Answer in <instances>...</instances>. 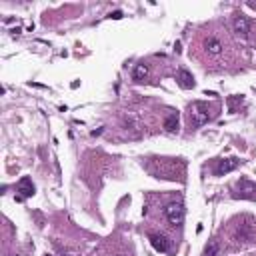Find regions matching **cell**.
Segmentation results:
<instances>
[{
    "instance_id": "6da1fadb",
    "label": "cell",
    "mask_w": 256,
    "mask_h": 256,
    "mask_svg": "<svg viewBox=\"0 0 256 256\" xmlns=\"http://www.w3.org/2000/svg\"><path fill=\"white\" fill-rule=\"evenodd\" d=\"M188 118H190V124L192 126H204L210 120L208 106L204 102H192L190 108H188Z\"/></svg>"
},
{
    "instance_id": "7a4b0ae2",
    "label": "cell",
    "mask_w": 256,
    "mask_h": 256,
    "mask_svg": "<svg viewBox=\"0 0 256 256\" xmlns=\"http://www.w3.org/2000/svg\"><path fill=\"white\" fill-rule=\"evenodd\" d=\"M166 220L172 224V226H180L182 220H184V206L182 202H172L166 206Z\"/></svg>"
},
{
    "instance_id": "3957f363",
    "label": "cell",
    "mask_w": 256,
    "mask_h": 256,
    "mask_svg": "<svg viewBox=\"0 0 256 256\" xmlns=\"http://www.w3.org/2000/svg\"><path fill=\"white\" fill-rule=\"evenodd\" d=\"M150 244L156 252H168L170 248V240L164 234H150Z\"/></svg>"
},
{
    "instance_id": "277c9868",
    "label": "cell",
    "mask_w": 256,
    "mask_h": 256,
    "mask_svg": "<svg viewBox=\"0 0 256 256\" xmlns=\"http://www.w3.org/2000/svg\"><path fill=\"white\" fill-rule=\"evenodd\" d=\"M16 190L20 192V198H28V196H32L34 194V184H32V180L30 178H20V182L16 184Z\"/></svg>"
},
{
    "instance_id": "5b68a950",
    "label": "cell",
    "mask_w": 256,
    "mask_h": 256,
    "mask_svg": "<svg viewBox=\"0 0 256 256\" xmlns=\"http://www.w3.org/2000/svg\"><path fill=\"white\" fill-rule=\"evenodd\" d=\"M204 46H206V52L210 54V56H218L222 50H224V46H222V42L216 38V36H210V38H206V42H204Z\"/></svg>"
},
{
    "instance_id": "8992f818",
    "label": "cell",
    "mask_w": 256,
    "mask_h": 256,
    "mask_svg": "<svg viewBox=\"0 0 256 256\" xmlns=\"http://www.w3.org/2000/svg\"><path fill=\"white\" fill-rule=\"evenodd\" d=\"M236 190H238L240 196H244V198H252L254 192H256V184H252V182H248V180H242V182L236 184Z\"/></svg>"
},
{
    "instance_id": "52a82bcc",
    "label": "cell",
    "mask_w": 256,
    "mask_h": 256,
    "mask_svg": "<svg viewBox=\"0 0 256 256\" xmlns=\"http://www.w3.org/2000/svg\"><path fill=\"white\" fill-rule=\"evenodd\" d=\"M234 30L240 34V36H248V30H250V22H248V18L246 16H236L234 18Z\"/></svg>"
},
{
    "instance_id": "ba28073f",
    "label": "cell",
    "mask_w": 256,
    "mask_h": 256,
    "mask_svg": "<svg viewBox=\"0 0 256 256\" xmlns=\"http://www.w3.org/2000/svg\"><path fill=\"white\" fill-rule=\"evenodd\" d=\"M238 158H226V160H220V164L216 166V174H226V172H232L236 166H238Z\"/></svg>"
},
{
    "instance_id": "9c48e42d",
    "label": "cell",
    "mask_w": 256,
    "mask_h": 256,
    "mask_svg": "<svg viewBox=\"0 0 256 256\" xmlns=\"http://www.w3.org/2000/svg\"><path fill=\"white\" fill-rule=\"evenodd\" d=\"M148 64L146 62H140V64H136V68H134V72H132V78L136 80V82H142V80H146V76H148Z\"/></svg>"
},
{
    "instance_id": "30bf717a",
    "label": "cell",
    "mask_w": 256,
    "mask_h": 256,
    "mask_svg": "<svg viewBox=\"0 0 256 256\" xmlns=\"http://www.w3.org/2000/svg\"><path fill=\"white\" fill-rule=\"evenodd\" d=\"M178 82H180V86L182 88H192L194 86V78H192V74L188 72V70H178Z\"/></svg>"
},
{
    "instance_id": "8fae6325",
    "label": "cell",
    "mask_w": 256,
    "mask_h": 256,
    "mask_svg": "<svg viewBox=\"0 0 256 256\" xmlns=\"http://www.w3.org/2000/svg\"><path fill=\"white\" fill-rule=\"evenodd\" d=\"M218 254H220V244L216 240L208 242L206 248H204V252H202V256H218Z\"/></svg>"
},
{
    "instance_id": "7c38bea8",
    "label": "cell",
    "mask_w": 256,
    "mask_h": 256,
    "mask_svg": "<svg viewBox=\"0 0 256 256\" xmlns=\"http://www.w3.org/2000/svg\"><path fill=\"white\" fill-rule=\"evenodd\" d=\"M164 128L168 130V132H174L176 128H178V114H168V118L164 120Z\"/></svg>"
},
{
    "instance_id": "4fadbf2b",
    "label": "cell",
    "mask_w": 256,
    "mask_h": 256,
    "mask_svg": "<svg viewBox=\"0 0 256 256\" xmlns=\"http://www.w3.org/2000/svg\"><path fill=\"white\" fill-rule=\"evenodd\" d=\"M110 16H112V18H122V12H120V10H116V12H112Z\"/></svg>"
}]
</instances>
